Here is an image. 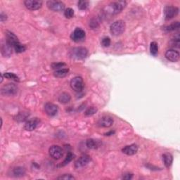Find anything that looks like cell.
<instances>
[{"label": "cell", "mask_w": 180, "mask_h": 180, "mask_svg": "<svg viewBox=\"0 0 180 180\" xmlns=\"http://www.w3.org/2000/svg\"><path fill=\"white\" fill-rule=\"evenodd\" d=\"M57 179H63V180H73L75 179V177L71 175L70 174H65L62 176L57 177Z\"/></svg>", "instance_id": "obj_35"}, {"label": "cell", "mask_w": 180, "mask_h": 180, "mask_svg": "<svg viewBox=\"0 0 180 180\" xmlns=\"http://www.w3.org/2000/svg\"><path fill=\"white\" fill-rule=\"evenodd\" d=\"M13 173L16 177H22L26 174V170L24 167H16L14 169Z\"/></svg>", "instance_id": "obj_24"}, {"label": "cell", "mask_w": 180, "mask_h": 180, "mask_svg": "<svg viewBox=\"0 0 180 180\" xmlns=\"http://www.w3.org/2000/svg\"><path fill=\"white\" fill-rule=\"evenodd\" d=\"M85 32L82 28H77L74 30L70 35V38L75 42H80L85 39Z\"/></svg>", "instance_id": "obj_9"}, {"label": "cell", "mask_w": 180, "mask_h": 180, "mask_svg": "<svg viewBox=\"0 0 180 180\" xmlns=\"http://www.w3.org/2000/svg\"><path fill=\"white\" fill-rule=\"evenodd\" d=\"M127 2L125 1H117L113 2L109 5L110 11L113 14H118L121 12L125 8Z\"/></svg>", "instance_id": "obj_5"}, {"label": "cell", "mask_w": 180, "mask_h": 180, "mask_svg": "<svg viewBox=\"0 0 180 180\" xmlns=\"http://www.w3.org/2000/svg\"><path fill=\"white\" fill-rule=\"evenodd\" d=\"M165 56L167 60L172 62H177L179 59V51L175 49H169L166 51Z\"/></svg>", "instance_id": "obj_12"}, {"label": "cell", "mask_w": 180, "mask_h": 180, "mask_svg": "<svg viewBox=\"0 0 180 180\" xmlns=\"http://www.w3.org/2000/svg\"><path fill=\"white\" fill-rule=\"evenodd\" d=\"M90 161L91 158L90 156H88V155H83V156L79 158L75 162V168H80V167L87 166Z\"/></svg>", "instance_id": "obj_14"}, {"label": "cell", "mask_w": 180, "mask_h": 180, "mask_svg": "<svg viewBox=\"0 0 180 180\" xmlns=\"http://www.w3.org/2000/svg\"><path fill=\"white\" fill-rule=\"evenodd\" d=\"M170 46L173 48H179L180 45V42H179V37L177 35V37H174V39H172L170 41Z\"/></svg>", "instance_id": "obj_27"}, {"label": "cell", "mask_w": 180, "mask_h": 180, "mask_svg": "<svg viewBox=\"0 0 180 180\" xmlns=\"http://www.w3.org/2000/svg\"><path fill=\"white\" fill-rule=\"evenodd\" d=\"M114 133H115V132L111 131V132H109L108 133H106L105 135H106V136H110V135H113V134H114Z\"/></svg>", "instance_id": "obj_38"}, {"label": "cell", "mask_w": 180, "mask_h": 180, "mask_svg": "<svg viewBox=\"0 0 180 180\" xmlns=\"http://www.w3.org/2000/svg\"><path fill=\"white\" fill-rule=\"evenodd\" d=\"M69 73V70L68 68H62L60 69V70H56L55 72L54 73V75L55 76L56 78H62L66 77V75H68Z\"/></svg>", "instance_id": "obj_22"}, {"label": "cell", "mask_w": 180, "mask_h": 180, "mask_svg": "<svg viewBox=\"0 0 180 180\" xmlns=\"http://www.w3.org/2000/svg\"><path fill=\"white\" fill-rule=\"evenodd\" d=\"M14 49L15 51H16V53H22V52H23V51H26V47L25 45H23L22 44L18 42V44H16V45L14 46Z\"/></svg>", "instance_id": "obj_29"}, {"label": "cell", "mask_w": 180, "mask_h": 180, "mask_svg": "<svg viewBox=\"0 0 180 180\" xmlns=\"http://www.w3.org/2000/svg\"><path fill=\"white\" fill-rule=\"evenodd\" d=\"M6 42L11 47H12V49H14V46L16 45V44L20 42L18 41V38H17V37L13 33H11V32L7 31L6 34Z\"/></svg>", "instance_id": "obj_15"}, {"label": "cell", "mask_w": 180, "mask_h": 180, "mask_svg": "<svg viewBox=\"0 0 180 180\" xmlns=\"http://www.w3.org/2000/svg\"><path fill=\"white\" fill-rule=\"evenodd\" d=\"M125 23L121 20L113 23L110 27V32L113 35L119 36L125 32Z\"/></svg>", "instance_id": "obj_1"}, {"label": "cell", "mask_w": 180, "mask_h": 180, "mask_svg": "<svg viewBox=\"0 0 180 180\" xmlns=\"http://www.w3.org/2000/svg\"><path fill=\"white\" fill-rule=\"evenodd\" d=\"M43 2L40 0H26L24 1V4L28 9L30 11H35L39 9L42 6Z\"/></svg>", "instance_id": "obj_10"}, {"label": "cell", "mask_w": 180, "mask_h": 180, "mask_svg": "<svg viewBox=\"0 0 180 180\" xmlns=\"http://www.w3.org/2000/svg\"><path fill=\"white\" fill-rule=\"evenodd\" d=\"M46 6L51 11L59 12L63 11L65 8V4L61 1H55V0H49L46 2Z\"/></svg>", "instance_id": "obj_6"}, {"label": "cell", "mask_w": 180, "mask_h": 180, "mask_svg": "<svg viewBox=\"0 0 180 180\" xmlns=\"http://www.w3.org/2000/svg\"><path fill=\"white\" fill-rule=\"evenodd\" d=\"M0 19H1L2 22H4L5 21H6L7 19V16L6 14H4V13L1 14V16H0Z\"/></svg>", "instance_id": "obj_36"}, {"label": "cell", "mask_w": 180, "mask_h": 180, "mask_svg": "<svg viewBox=\"0 0 180 180\" xmlns=\"http://www.w3.org/2000/svg\"><path fill=\"white\" fill-rule=\"evenodd\" d=\"M88 50L85 47L80 46L73 49L70 52V56L73 58L77 59V60H81V59L85 58L87 56Z\"/></svg>", "instance_id": "obj_2"}, {"label": "cell", "mask_w": 180, "mask_h": 180, "mask_svg": "<svg viewBox=\"0 0 180 180\" xmlns=\"http://www.w3.org/2000/svg\"><path fill=\"white\" fill-rule=\"evenodd\" d=\"M74 158V155L72 154L71 152H68L67 156H66L65 160H64V161L63 162H61V166H65L66 165H68L69 162H70L72 161V160Z\"/></svg>", "instance_id": "obj_26"}, {"label": "cell", "mask_w": 180, "mask_h": 180, "mask_svg": "<svg viewBox=\"0 0 180 180\" xmlns=\"http://www.w3.org/2000/svg\"><path fill=\"white\" fill-rule=\"evenodd\" d=\"M18 87L14 84H7L1 89V94L3 96H14L18 92Z\"/></svg>", "instance_id": "obj_3"}, {"label": "cell", "mask_w": 180, "mask_h": 180, "mask_svg": "<svg viewBox=\"0 0 180 180\" xmlns=\"http://www.w3.org/2000/svg\"><path fill=\"white\" fill-rule=\"evenodd\" d=\"M64 16L66 18H72L74 16V11L73 9L68 8L64 11Z\"/></svg>", "instance_id": "obj_32"}, {"label": "cell", "mask_w": 180, "mask_h": 180, "mask_svg": "<svg viewBox=\"0 0 180 180\" xmlns=\"http://www.w3.org/2000/svg\"><path fill=\"white\" fill-rule=\"evenodd\" d=\"M97 111V108L94 107H90L86 110L85 114V115H87V116H90V115H93L94 114H95Z\"/></svg>", "instance_id": "obj_34"}, {"label": "cell", "mask_w": 180, "mask_h": 180, "mask_svg": "<svg viewBox=\"0 0 180 180\" xmlns=\"http://www.w3.org/2000/svg\"><path fill=\"white\" fill-rule=\"evenodd\" d=\"M113 124V119L108 115L103 116L98 120L97 125L100 127H110Z\"/></svg>", "instance_id": "obj_11"}, {"label": "cell", "mask_w": 180, "mask_h": 180, "mask_svg": "<svg viewBox=\"0 0 180 180\" xmlns=\"http://www.w3.org/2000/svg\"><path fill=\"white\" fill-rule=\"evenodd\" d=\"M138 149V146L137 144H131L129 146H126L122 149V152L123 154L127 155V156H133V155L136 154Z\"/></svg>", "instance_id": "obj_16"}, {"label": "cell", "mask_w": 180, "mask_h": 180, "mask_svg": "<svg viewBox=\"0 0 180 180\" xmlns=\"http://www.w3.org/2000/svg\"><path fill=\"white\" fill-rule=\"evenodd\" d=\"M78 6L80 10H86L89 6V2L86 0H82L78 2Z\"/></svg>", "instance_id": "obj_30"}, {"label": "cell", "mask_w": 180, "mask_h": 180, "mask_svg": "<svg viewBox=\"0 0 180 180\" xmlns=\"http://www.w3.org/2000/svg\"><path fill=\"white\" fill-rule=\"evenodd\" d=\"M39 120L38 118H34V119L29 120L28 121H27L25 124V130L27 131H33L36 129V127H38L39 124Z\"/></svg>", "instance_id": "obj_17"}, {"label": "cell", "mask_w": 180, "mask_h": 180, "mask_svg": "<svg viewBox=\"0 0 180 180\" xmlns=\"http://www.w3.org/2000/svg\"><path fill=\"white\" fill-rule=\"evenodd\" d=\"M150 51L153 56H156L158 53V46L156 42H152L150 45Z\"/></svg>", "instance_id": "obj_25"}, {"label": "cell", "mask_w": 180, "mask_h": 180, "mask_svg": "<svg viewBox=\"0 0 180 180\" xmlns=\"http://www.w3.org/2000/svg\"><path fill=\"white\" fill-rule=\"evenodd\" d=\"M44 110L49 116H54L58 113V106L52 103H46L44 105Z\"/></svg>", "instance_id": "obj_13"}, {"label": "cell", "mask_w": 180, "mask_h": 180, "mask_svg": "<svg viewBox=\"0 0 180 180\" xmlns=\"http://www.w3.org/2000/svg\"><path fill=\"white\" fill-rule=\"evenodd\" d=\"M70 85L71 88L76 92H81L83 90L84 86H85L83 79L81 77H79V76L73 78L70 81Z\"/></svg>", "instance_id": "obj_4"}, {"label": "cell", "mask_w": 180, "mask_h": 180, "mask_svg": "<svg viewBox=\"0 0 180 180\" xmlns=\"http://www.w3.org/2000/svg\"><path fill=\"white\" fill-rule=\"evenodd\" d=\"M65 67H66V64L64 63L59 62V63H53L52 64H51V68L56 70H60V69H62V68H65Z\"/></svg>", "instance_id": "obj_31"}, {"label": "cell", "mask_w": 180, "mask_h": 180, "mask_svg": "<svg viewBox=\"0 0 180 180\" xmlns=\"http://www.w3.org/2000/svg\"><path fill=\"white\" fill-rule=\"evenodd\" d=\"M179 26H180L179 22L175 21V22H173V23L171 24L164 26L162 29H163V30H165L166 32H172V31H174V30H176L179 29Z\"/></svg>", "instance_id": "obj_19"}, {"label": "cell", "mask_w": 180, "mask_h": 180, "mask_svg": "<svg viewBox=\"0 0 180 180\" xmlns=\"http://www.w3.org/2000/svg\"><path fill=\"white\" fill-rule=\"evenodd\" d=\"M49 154L53 159L54 160H59L63 156V150L61 148L57 146V145H54L51 146L49 149Z\"/></svg>", "instance_id": "obj_8"}, {"label": "cell", "mask_w": 180, "mask_h": 180, "mask_svg": "<svg viewBox=\"0 0 180 180\" xmlns=\"http://www.w3.org/2000/svg\"><path fill=\"white\" fill-rule=\"evenodd\" d=\"M101 143L97 141V140H94L92 139H88L87 142H86V145L90 149H96L100 146Z\"/></svg>", "instance_id": "obj_21"}, {"label": "cell", "mask_w": 180, "mask_h": 180, "mask_svg": "<svg viewBox=\"0 0 180 180\" xmlns=\"http://www.w3.org/2000/svg\"><path fill=\"white\" fill-rule=\"evenodd\" d=\"M162 160H163L165 166L168 168V167L172 166V161H173V157H172L170 154L166 153V154H164L162 155Z\"/></svg>", "instance_id": "obj_18"}, {"label": "cell", "mask_w": 180, "mask_h": 180, "mask_svg": "<svg viewBox=\"0 0 180 180\" xmlns=\"http://www.w3.org/2000/svg\"><path fill=\"white\" fill-rule=\"evenodd\" d=\"M12 47H11L6 42L3 44L2 47V53L5 56H9L12 54Z\"/></svg>", "instance_id": "obj_23"}, {"label": "cell", "mask_w": 180, "mask_h": 180, "mask_svg": "<svg viewBox=\"0 0 180 180\" xmlns=\"http://www.w3.org/2000/svg\"><path fill=\"white\" fill-rule=\"evenodd\" d=\"M179 14V9L176 6H167L164 9V16L166 21H169Z\"/></svg>", "instance_id": "obj_7"}, {"label": "cell", "mask_w": 180, "mask_h": 180, "mask_svg": "<svg viewBox=\"0 0 180 180\" xmlns=\"http://www.w3.org/2000/svg\"><path fill=\"white\" fill-rule=\"evenodd\" d=\"M4 76L6 78H8L9 80L16 81V82H19V78L17 76L16 74H14L13 73H6L4 74Z\"/></svg>", "instance_id": "obj_28"}, {"label": "cell", "mask_w": 180, "mask_h": 180, "mask_svg": "<svg viewBox=\"0 0 180 180\" xmlns=\"http://www.w3.org/2000/svg\"><path fill=\"white\" fill-rule=\"evenodd\" d=\"M110 43H111V41H110V39L108 37H105L102 39V45L104 47H108L110 45Z\"/></svg>", "instance_id": "obj_33"}, {"label": "cell", "mask_w": 180, "mask_h": 180, "mask_svg": "<svg viewBox=\"0 0 180 180\" xmlns=\"http://www.w3.org/2000/svg\"><path fill=\"white\" fill-rule=\"evenodd\" d=\"M58 99V102L61 103L66 104V103H68L70 102L71 97L68 93L63 92L62 94H61L60 96H59Z\"/></svg>", "instance_id": "obj_20"}, {"label": "cell", "mask_w": 180, "mask_h": 180, "mask_svg": "<svg viewBox=\"0 0 180 180\" xmlns=\"http://www.w3.org/2000/svg\"><path fill=\"white\" fill-rule=\"evenodd\" d=\"M132 177V174L128 173V174H125V175L123 176L122 178L124 179H131Z\"/></svg>", "instance_id": "obj_37"}]
</instances>
